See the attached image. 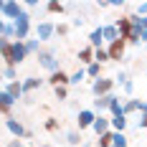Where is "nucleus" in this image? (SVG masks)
Listing matches in <instances>:
<instances>
[{"mask_svg":"<svg viewBox=\"0 0 147 147\" xmlns=\"http://www.w3.org/2000/svg\"><path fill=\"white\" fill-rule=\"evenodd\" d=\"M66 81H69V79H66L63 71H56L53 76H51V84H56V86H59V84H66Z\"/></svg>","mask_w":147,"mask_h":147,"instance_id":"1","label":"nucleus"},{"mask_svg":"<svg viewBox=\"0 0 147 147\" xmlns=\"http://www.w3.org/2000/svg\"><path fill=\"white\" fill-rule=\"evenodd\" d=\"M122 51H124V43L117 41V43L112 46V59H119V56H122Z\"/></svg>","mask_w":147,"mask_h":147,"instance_id":"2","label":"nucleus"}]
</instances>
